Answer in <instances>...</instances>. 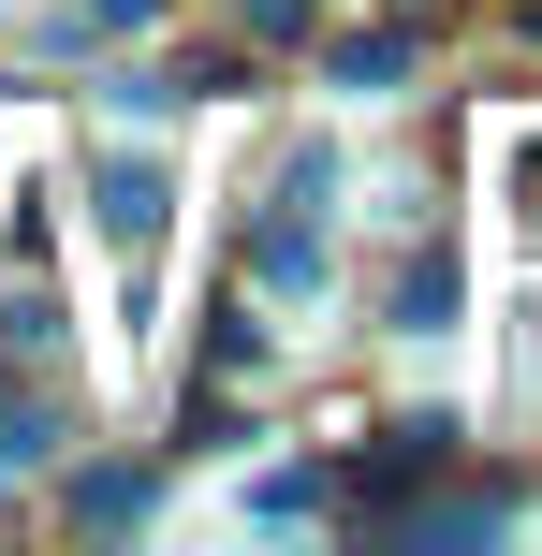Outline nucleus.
Wrapping results in <instances>:
<instances>
[{"label":"nucleus","mask_w":542,"mask_h":556,"mask_svg":"<svg viewBox=\"0 0 542 556\" xmlns=\"http://www.w3.org/2000/svg\"><path fill=\"white\" fill-rule=\"evenodd\" d=\"M440 454H455V425H381V454L338 483V498H352V513H396V483H426Z\"/></svg>","instance_id":"obj_1"},{"label":"nucleus","mask_w":542,"mask_h":556,"mask_svg":"<svg viewBox=\"0 0 542 556\" xmlns=\"http://www.w3.org/2000/svg\"><path fill=\"white\" fill-rule=\"evenodd\" d=\"M162 162H103V235H117V250H147V235H162Z\"/></svg>","instance_id":"obj_2"},{"label":"nucleus","mask_w":542,"mask_h":556,"mask_svg":"<svg viewBox=\"0 0 542 556\" xmlns=\"http://www.w3.org/2000/svg\"><path fill=\"white\" fill-rule=\"evenodd\" d=\"M29 454H45V425H29L15 395H0V469H29Z\"/></svg>","instance_id":"obj_6"},{"label":"nucleus","mask_w":542,"mask_h":556,"mask_svg":"<svg viewBox=\"0 0 542 556\" xmlns=\"http://www.w3.org/2000/svg\"><path fill=\"white\" fill-rule=\"evenodd\" d=\"M528 191H542V162H528ZM528 235H542V205H528Z\"/></svg>","instance_id":"obj_7"},{"label":"nucleus","mask_w":542,"mask_h":556,"mask_svg":"<svg viewBox=\"0 0 542 556\" xmlns=\"http://www.w3.org/2000/svg\"><path fill=\"white\" fill-rule=\"evenodd\" d=\"M411 74V29H352L338 45V88H396Z\"/></svg>","instance_id":"obj_4"},{"label":"nucleus","mask_w":542,"mask_h":556,"mask_svg":"<svg viewBox=\"0 0 542 556\" xmlns=\"http://www.w3.org/2000/svg\"><path fill=\"white\" fill-rule=\"evenodd\" d=\"M264 293H323V235L308 220H264Z\"/></svg>","instance_id":"obj_3"},{"label":"nucleus","mask_w":542,"mask_h":556,"mask_svg":"<svg viewBox=\"0 0 542 556\" xmlns=\"http://www.w3.org/2000/svg\"><path fill=\"white\" fill-rule=\"evenodd\" d=\"M396 323H411V337H440V323H455V264H440V250L396 278Z\"/></svg>","instance_id":"obj_5"}]
</instances>
